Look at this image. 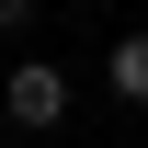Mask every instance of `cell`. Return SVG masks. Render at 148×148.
Listing matches in <instances>:
<instances>
[{"instance_id": "cell-1", "label": "cell", "mask_w": 148, "mask_h": 148, "mask_svg": "<svg viewBox=\"0 0 148 148\" xmlns=\"http://www.w3.org/2000/svg\"><path fill=\"white\" fill-rule=\"evenodd\" d=\"M69 69H57V57H12V80H0V114H12V125L23 137H57V125H69Z\"/></svg>"}, {"instance_id": "cell-3", "label": "cell", "mask_w": 148, "mask_h": 148, "mask_svg": "<svg viewBox=\"0 0 148 148\" xmlns=\"http://www.w3.org/2000/svg\"><path fill=\"white\" fill-rule=\"evenodd\" d=\"M34 23H46V0H0V46H23Z\"/></svg>"}, {"instance_id": "cell-2", "label": "cell", "mask_w": 148, "mask_h": 148, "mask_svg": "<svg viewBox=\"0 0 148 148\" xmlns=\"http://www.w3.org/2000/svg\"><path fill=\"white\" fill-rule=\"evenodd\" d=\"M103 80H114V103L148 114V34H114V46H103Z\"/></svg>"}]
</instances>
